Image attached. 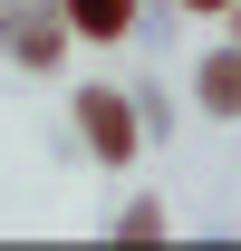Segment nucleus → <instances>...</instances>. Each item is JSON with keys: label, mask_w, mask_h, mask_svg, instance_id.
Wrapping results in <instances>:
<instances>
[{"label": "nucleus", "mask_w": 241, "mask_h": 251, "mask_svg": "<svg viewBox=\"0 0 241 251\" xmlns=\"http://www.w3.org/2000/svg\"><path fill=\"white\" fill-rule=\"evenodd\" d=\"M87 135H96V155H125V145H135V116L96 87V97H87Z\"/></svg>", "instance_id": "f257e3e1"}, {"label": "nucleus", "mask_w": 241, "mask_h": 251, "mask_svg": "<svg viewBox=\"0 0 241 251\" xmlns=\"http://www.w3.org/2000/svg\"><path fill=\"white\" fill-rule=\"evenodd\" d=\"M203 106H212V116H241V49L203 68Z\"/></svg>", "instance_id": "f03ea898"}, {"label": "nucleus", "mask_w": 241, "mask_h": 251, "mask_svg": "<svg viewBox=\"0 0 241 251\" xmlns=\"http://www.w3.org/2000/svg\"><path fill=\"white\" fill-rule=\"evenodd\" d=\"M68 10H77L87 39H116V29H125V0H68Z\"/></svg>", "instance_id": "7ed1b4c3"}, {"label": "nucleus", "mask_w": 241, "mask_h": 251, "mask_svg": "<svg viewBox=\"0 0 241 251\" xmlns=\"http://www.w3.org/2000/svg\"><path fill=\"white\" fill-rule=\"evenodd\" d=\"M193 10H222V0H193Z\"/></svg>", "instance_id": "20e7f679"}]
</instances>
